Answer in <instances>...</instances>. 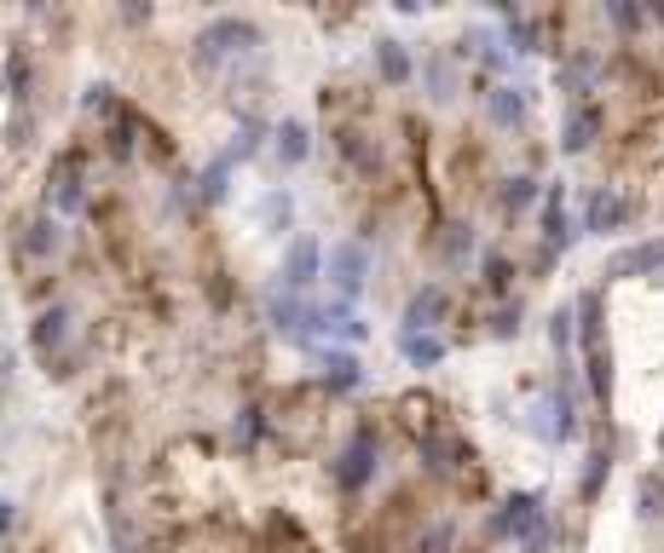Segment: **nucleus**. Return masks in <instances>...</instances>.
Returning <instances> with one entry per match:
<instances>
[{"mask_svg": "<svg viewBox=\"0 0 664 553\" xmlns=\"http://www.w3.org/2000/svg\"><path fill=\"white\" fill-rule=\"evenodd\" d=\"M254 47H260V24L226 12V17H209V24L191 35V64L197 70H226L237 58H249Z\"/></svg>", "mask_w": 664, "mask_h": 553, "instance_id": "nucleus-1", "label": "nucleus"}, {"mask_svg": "<svg viewBox=\"0 0 664 553\" xmlns=\"http://www.w3.org/2000/svg\"><path fill=\"white\" fill-rule=\"evenodd\" d=\"M607 24H613L618 35H641V29H648V7H636V0H613V7H607Z\"/></svg>", "mask_w": 664, "mask_h": 553, "instance_id": "nucleus-32", "label": "nucleus"}, {"mask_svg": "<svg viewBox=\"0 0 664 553\" xmlns=\"http://www.w3.org/2000/svg\"><path fill=\"white\" fill-rule=\"evenodd\" d=\"M607 277H664V237H641L607 260Z\"/></svg>", "mask_w": 664, "mask_h": 553, "instance_id": "nucleus-13", "label": "nucleus"}, {"mask_svg": "<svg viewBox=\"0 0 664 553\" xmlns=\"http://www.w3.org/2000/svg\"><path fill=\"white\" fill-rule=\"evenodd\" d=\"M434 249H439V260H446L451 272H462V265L474 260L479 237H474V225H469V219H451V225H439V242H434Z\"/></svg>", "mask_w": 664, "mask_h": 553, "instance_id": "nucleus-18", "label": "nucleus"}, {"mask_svg": "<svg viewBox=\"0 0 664 553\" xmlns=\"http://www.w3.org/2000/svg\"><path fill=\"white\" fill-rule=\"evenodd\" d=\"M630 219H636V202L613 191V184H595L583 196V231L590 237H618V231H630Z\"/></svg>", "mask_w": 664, "mask_h": 553, "instance_id": "nucleus-7", "label": "nucleus"}, {"mask_svg": "<svg viewBox=\"0 0 664 553\" xmlns=\"http://www.w3.org/2000/svg\"><path fill=\"white\" fill-rule=\"evenodd\" d=\"M537 237H543V265H549L555 254H567L572 249V219H567V191L560 184H543V202H537Z\"/></svg>", "mask_w": 664, "mask_h": 553, "instance_id": "nucleus-9", "label": "nucleus"}, {"mask_svg": "<svg viewBox=\"0 0 664 553\" xmlns=\"http://www.w3.org/2000/svg\"><path fill=\"white\" fill-rule=\"evenodd\" d=\"M324 277H330V289L341 294V305L358 300V294H365V282H370V249L358 237L335 242V249L324 254Z\"/></svg>", "mask_w": 664, "mask_h": 553, "instance_id": "nucleus-5", "label": "nucleus"}, {"mask_svg": "<svg viewBox=\"0 0 664 553\" xmlns=\"http://www.w3.org/2000/svg\"><path fill=\"white\" fill-rule=\"evenodd\" d=\"M12 519H17V514H12V502H0V537L12 530Z\"/></svg>", "mask_w": 664, "mask_h": 553, "instance_id": "nucleus-39", "label": "nucleus"}, {"mask_svg": "<svg viewBox=\"0 0 664 553\" xmlns=\"http://www.w3.org/2000/svg\"><path fill=\"white\" fill-rule=\"evenodd\" d=\"M318 277H324V249H318L312 237H295L289 254H284V272H277V289H284V294H307Z\"/></svg>", "mask_w": 664, "mask_h": 553, "instance_id": "nucleus-10", "label": "nucleus"}, {"mask_svg": "<svg viewBox=\"0 0 664 553\" xmlns=\"http://www.w3.org/2000/svg\"><path fill=\"white\" fill-rule=\"evenodd\" d=\"M335 151H341V161H347V168H358L365 179H376V173H381V145H376L370 133L341 128V133H335Z\"/></svg>", "mask_w": 664, "mask_h": 553, "instance_id": "nucleus-17", "label": "nucleus"}, {"mask_svg": "<svg viewBox=\"0 0 664 553\" xmlns=\"http://www.w3.org/2000/svg\"><path fill=\"white\" fill-rule=\"evenodd\" d=\"M659 449H664V433H659Z\"/></svg>", "mask_w": 664, "mask_h": 553, "instance_id": "nucleus-41", "label": "nucleus"}, {"mask_svg": "<svg viewBox=\"0 0 664 553\" xmlns=\"http://www.w3.org/2000/svg\"><path fill=\"white\" fill-rule=\"evenodd\" d=\"M64 340H70V305H47V312L35 317V329H29V346L42 358H52Z\"/></svg>", "mask_w": 664, "mask_h": 553, "instance_id": "nucleus-21", "label": "nucleus"}, {"mask_svg": "<svg viewBox=\"0 0 664 553\" xmlns=\"http://www.w3.org/2000/svg\"><path fill=\"white\" fill-rule=\"evenodd\" d=\"M376 75L388 81V87H405V81L416 75V58H411V47L405 40H393V35H376Z\"/></svg>", "mask_w": 664, "mask_h": 553, "instance_id": "nucleus-15", "label": "nucleus"}, {"mask_svg": "<svg viewBox=\"0 0 664 553\" xmlns=\"http://www.w3.org/2000/svg\"><path fill=\"white\" fill-rule=\"evenodd\" d=\"M422 75H428V98H439V105H446V98H456V93H451V70L439 64V58H434V64L422 70Z\"/></svg>", "mask_w": 664, "mask_h": 553, "instance_id": "nucleus-36", "label": "nucleus"}, {"mask_svg": "<svg viewBox=\"0 0 664 553\" xmlns=\"http://www.w3.org/2000/svg\"><path fill=\"white\" fill-rule=\"evenodd\" d=\"M58 242H64V237H58V214H29L24 219V254L29 260H47V254H58Z\"/></svg>", "mask_w": 664, "mask_h": 553, "instance_id": "nucleus-22", "label": "nucleus"}, {"mask_svg": "<svg viewBox=\"0 0 664 553\" xmlns=\"http://www.w3.org/2000/svg\"><path fill=\"white\" fill-rule=\"evenodd\" d=\"M266 323H272L277 335H289V340H307V335H312V300H307V294L272 289V294H266Z\"/></svg>", "mask_w": 664, "mask_h": 553, "instance_id": "nucleus-12", "label": "nucleus"}, {"mask_svg": "<svg viewBox=\"0 0 664 553\" xmlns=\"http://www.w3.org/2000/svg\"><path fill=\"white\" fill-rule=\"evenodd\" d=\"M324 386L330 393H353V386H365V363L353 352H324Z\"/></svg>", "mask_w": 664, "mask_h": 553, "instance_id": "nucleus-24", "label": "nucleus"}, {"mask_svg": "<svg viewBox=\"0 0 664 553\" xmlns=\"http://www.w3.org/2000/svg\"><path fill=\"white\" fill-rule=\"evenodd\" d=\"M232 168H237L232 156H214L209 168H203V179H197V196H203V202H226V191H232Z\"/></svg>", "mask_w": 664, "mask_h": 553, "instance_id": "nucleus-30", "label": "nucleus"}, {"mask_svg": "<svg viewBox=\"0 0 664 553\" xmlns=\"http://www.w3.org/2000/svg\"><path fill=\"white\" fill-rule=\"evenodd\" d=\"M532 202H543V184H537L532 173H509V179L497 184V214H502V219H520Z\"/></svg>", "mask_w": 664, "mask_h": 553, "instance_id": "nucleus-19", "label": "nucleus"}, {"mask_svg": "<svg viewBox=\"0 0 664 553\" xmlns=\"http://www.w3.org/2000/svg\"><path fill=\"white\" fill-rule=\"evenodd\" d=\"M0 87L17 110L29 105V87H35V64H29V47H7V70H0Z\"/></svg>", "mask_w": 664, "mask_h": 553, "instance_id": "nucleus-20", "label": "nucleus"}, {"mask_svg": "<svg viewBox=\"0 0 664 553\" xmlns=\"http://www.w3.org/2000/svg\"><path fill=\"white\" fill-rule=\"evenodd\" d=\"M289 219H295L289 191H266V196H260V225H266V231H289Z\"/></svg>", "mask_w": 664, "mask_h": 553, "instance_id": "nucleus-31", "label": "nucleus"}, {"mask_svg": "<svg viewBox=\"0 0 664 553\" xmlns=\"http://www.w3.org/2000/svg\"><path fill=\"white\" fill-rule=\"evenodd\" d=\"M607 473H613V449H607V444H595L590 456H583V473H578V496H583V502H595V496H601V484H607Z\"/></svg>", "mask_w": 664, "mask_h": 553, "instance_id": "nucleus-26", "label": "nucleus"}, {"mask_svg": "<svg viewBox=\"0 0 664 553\" xmlns=\"http://www.w3.org/2000/svg\"><path fill=\"white\" fill-rule=\"evenodd\" d=\"M543 519H549V507H543L537 490H514V496H502V502L491 507L486 537H491V542H526Z\"/></svg>", "mask_w": 664, "mask_h": 553, "instance_id": "nucleus-4", "label": "nucleus"}, {"mask_svg": "<svg viewBox=\"0 0 664 553\" xmlns=\"http://www.w3.org/2000/svg\"><path fill=\"white\" fill-rule=\"evenodd\" d=\"M595 81H601V58L595 52H572L567 64H560V87L567 93H590Z\"/></svg>", "mask_w": 664, "mask_h": 553, "instance_id": "nucleus-28", "label": "nucleus"}, {"mask_svg": "<svg viewBox=\"0 0 664 553\" xmlns=\"http://www.w3.org/2000/svg\"><path fill=\"white\" fill-rule=\"evenodd\" d=\"M572 340H578V323H572V305H560V312H549V346L560 358L572 352Z\"/></svg>", "mask_w": 664, "mask_h": 553, "instance_id": "nucleus-35", "label": "nucleus"}, {"mask_svg": "<svg viewBox=\"0 0 664 553\" xmlns=\"http://www.w3.org/2000/svg\"><path fill=\"white\" fill-rule=\"evenodd\" d=\"M451 346L439 340V335H399V358H405L411 369H434V363H446Z\"/></svg>", "mask_w": 664, "mask_h": 553, "instance_id": "nucleus-23", "label": "nucleus"}, {"mask_svg": "<svg viewBox=\"0 0 664 553\" xmlns=\"http://www.w3.org/2000/svg\"><path fill=\"white\" fill-rule=\"evenodd\" d=\"M376 467H381V438H376V426H358V433L341 444V456L330 461V479H335V490L358 496V490L376 479Z\"/></svg>", "mask_w": 664, "mask_h": 553, "instance_id": "nucleus-3", "label": "nucleus"}, {"mask_svg": "<svg viewBox=\"0 0 664 553\" xmlns=\"http://www.w3.org/2000/svg\"><path fill=\"white\" fill-rule=\"evenodd\" d=\"M520 548H526V553H549V548H555V519H543V525H537Z\"/></svg>", "mask_w": 664, "mask_h": 553, "instance_id": "nucleus-37", "label": "nucleus"}, {"mask_svg": "<svg viewBox=\"0 0 664 553\" xmlns=\"http://www.w3.org/2000/svg\"><path fill=\"white\" fill-rule=\"evenodd\" d=\"M254 438H260V409H244V416H237V444L249 449Z\"/></svg>", "mask_w": 664, "mask_h": 553, "instance_id": "nucleus-38", "label": "nucleus"}, {"mask_svg": "<svg viewBox=\"0 0 664 553\" xmlns=\"http://www.w3.org/2000/svg\"><path fill=\"white\" fill-rule=\"evenodd\" d=\"M583 375H590V398L595 404H613V346L583 352Z\"/></svg>", "mask_w": 664, "mask_h": 553, "instance_id": "nucleus-25", "label": "nucleus"}, {"mask_svg": "<svg viewBox=\"0 0 664 553\" xmlns=\"http://www.w3.org/2000/svg\"><path fill=\"white\" fill-rule=\"evenodd\" d=\"M526 426H532V438H543V444H572V433H578V398H572V386L567 381L543 386V393L532 398V409H526Z\"/></svg>", "mask_w": 664, "mask_h": 553, "instance_id": "nucleus-2", "label": "nucleus"}, {"mask_svg": "<svg viewBox=\"0 0 664 553\" xmlns=\"http://www.w3.org/2000/svg\"><path fill=\"white\" fill-rule=\"evenodd\" d=\"M636 519L659 525L664 519V473H641L636 479Z\"/></svg>", "mask_w": 664, "mask_h": 553, "instance_id": "nucleus-27", "label": "nucleus"}, {"mask_svg": "<svg viewBox=\"0 0 664 553\" xmlns=\"http://www.w3.org/2000/svg\"><path fill=\"white\" fill-rule=\"evenodd\" d=\"M446 317H451V289L446 282H422V289L405 300V329L399 335H434Z\"/></svg>", "mask_w": 664, "mask_h": 553, "instance_id": "nucleus-11", "label": "nucleus"}, {"mask_svg": "<svg viewBox=\"0 0 664 553\" xmlns=\"http://www.w3.org/2000/svg\"><path fill=\"white\" fill-rule=\"evenodd\" d=\"M416 553H456V525H451V519H434V525L416 537Z\"/></svg>", "mask_w": 664, "mask_h": 553, "instance_id": "nucleus-33", "label": "nucleus"}, {"mask_svg": "<svg viewBox=\"0 0 664 553\" xmlns=\"http://www.w3.org/2000/svg\"><path fill=\"white\" fill-rule=\"evenodd\" d=\"M479 282H486V294L509 300V289H514V260L509 254H486V260H479Z\"/></svg>", "mask_w": 664, "mask_h": 553, "instance_id": "nucleus-29", "label": "nucleus"}, {"mask_svg": "<svg viewBox=\"0 0 664 553\" xmlns=\"http://www.w3.org/2000/svg\"><path fill=\"white\" fill-rule=\"evenodd\" d=\"M272 156L284 161V168H300V161L312 156V128H307V121H295V116L277 121V128H272Z\"/></svg>", "mask_w": 664, "mask_h": 553, "instance_id": "nucleus-16", "label": "nucleus"}, {"mask_svg": "<svg viewBox=\"0 0 664 553\" xmlns=\"http://www.w3.org/2000/svg\"><path fill=\"white\" fill-rule=\"evenodd\" d=\"M526 110H532L526 87H509V81H502V87L486 93V121H491V128H502V133H514L520 121H526Z\"/></svg>", "mask_w": 664, "mask_h": 553, "instance_id": "nucleus-14", "label": "nucleus"}, {"mask_svg": "<svg viewBox=\"0 0 664 553\" xmlns=\"http://www.w3.org/2000/svg\"><path fill=\"white\" fill-rule=\"evenodd\" d=\"M486 335H491V340H514V335H520V300H502V305H497V312L486 317Z\"/></svg>", "mask_w": 664, "mask_h": 553, "instance_id": "nucleus-34", "label": "nucleus"}, {"mask_svg": "<svg viewBox=\"0 0 664 553\" xmlns=\"http://www.w3.org/2000/svg\"><path fill=\"white\" fill-rule=\"evenodd\" d=\"M82 156L75 151H58L52 168H47V214H82L87 208V184H82Z\"/></svg>", "mask_w": 664, "mask_h": 553, "instance_id": "nucleus-6", "label": "nucleus"}, {"mask_svg": "<svg viewBox=\"0 0 664 553\" xmlns=\"http://www.w3.org/2000/svg\"><path fill=\"white\" fill-rule=\"evenodd\" d=\"M648 17H659V24H664V0H653V7H648Z\"/></svg>", "mask_w": 664, "mask_h": 553, "instance_id": "nucleus-40", "label": "nucleus"}, {"mask_svg": "<svg viewBox=\"0 0 664 553\" xmlns=\"http://www.w3.org/2000/svg\"><path fill=\"white\" fill-rule=\"evenodd\" d=\"M607 133V110L595 98H572L567 116H560V156H583L595 151V139Z\"/></svg>", "mask_w": 664, "mask_h": 553, "instance_id": "nucleus-8", "label": "nucleus"}]
</instances>
